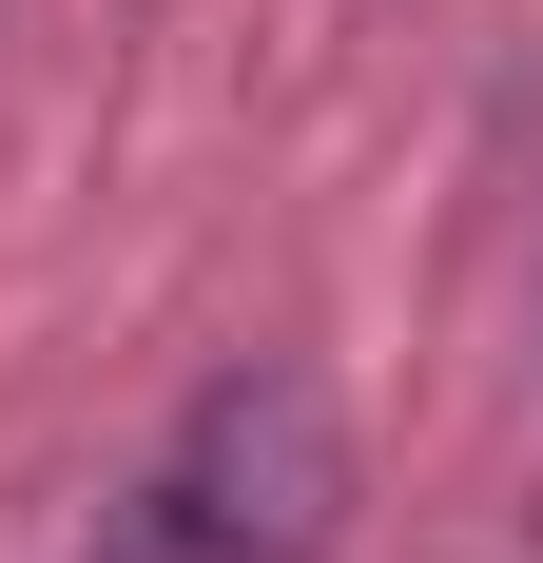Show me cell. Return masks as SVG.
I'll return each mask as SVG.
<instances>
[{"mask_svg":"<svg viewBox=\"0 0 543 563\" xmlns=\"http://www.w3.org/2000/svg\"><path fill=\"white\" fill-rule=\"evenodd\" d=\"M330 525H350L330 389L311 369H214V389L175 408V448H156V486H136L117 544L136 563H330Z\"/></svg>","mask_w":543,"mask_h":563,"instance_id":"obj_1","label":"cell"}]
</instances>
